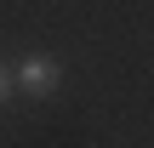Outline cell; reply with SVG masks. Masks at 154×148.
<instances>
[{
	"mask_svg": "<svg viewBox=\"0 0 154 148\" xmlns=\"http://www.w3.org/2000/svg\"><path fill=\"white\" fill-rule=\"evenodd\" d=\"M11 80H17V91H29V97H51V91L63 86V63H57L51 51H29V57L11 68Z\"/></svg>",
	"mask_w": 154,
	"mask_h": 148,
	"instance_id": "obj_1",
	"label": "cell"
},
{
	"mask_svg": "<svg viewBox=\"0 0 154 148\" xmlns=\"http://www.w3.org/2000/svg\"><path fill=\"white\" fill-rule=\"evenodd\" d=\"M11 86H17V80H11V68L0 63V108H6V97H11Z\"/></svg>",
	"mask_w": 154,
	"mask_h": 148,
	"instance_id": "obj_2",
	"label": "cell"
}]
</instances>
